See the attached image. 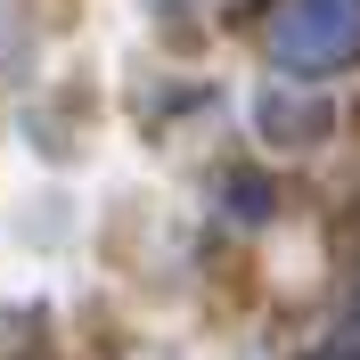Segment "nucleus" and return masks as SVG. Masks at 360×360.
I'll return each mask as SVG.
<instances>
[{
    "mask_svg": "<svg viewBox=\"0 0 360 360\" xmlns=\"http://www.w3.org/2000/svg\"><path fill=\"white\" fill-rule=\"evenodd\" d=\"M360 49V0H287L270 17V58L287 74H336Z\"/></svg>",
    "mask_w": 360,
    "mask_h": 360,
    "instance_id": "nucleus-1",
    "label": "nucleus"
}]
</instances>
